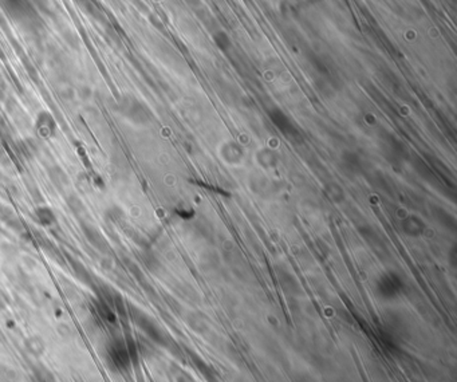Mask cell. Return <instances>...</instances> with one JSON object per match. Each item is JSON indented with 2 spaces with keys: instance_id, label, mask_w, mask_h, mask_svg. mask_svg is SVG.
<instances>
[{
  "instance_id": "cell-8",
  "label": "cell",
  "mask_w": 457,
  "mask_h": 382,
  "mask_svg": "<svg viewBox=\"0 0 457 382\" xmlns=\"http://www.w3.org/2000/svg\"><path fill=\"white\" fill-rule=\"evenodd\" d=\"M383 156L391 165H400L408 157L405 148L398 142L396 145H387V149H383Z\"/></svg>"
},
{
  "instance_id": "cell-1",
  "label": "cell",
  "mask_w": 457,
  "mask_h": 382,
  "mask_svg": "<svg viewBox=\"0 0 457 382\" xmlns=\"http://www.w3.org/2000/svg\"><path fill=\"white\" fill-rule=\"evenodd\" d=\"M107 358H109L110 365L117 370L128 369L132 362V354H130V349H129L125 342L114 339L107 345Z\"/></svg>"
},
{
  "instance_id": "cell-5",
  "label": "cell",
  "mask_w": 457,
  "mask_h": 382,
  "mask_svg": "<svg viewBox=\"0 0 457 382\" xmlns=\"http://www.w3.org/2000/svg\"><path fill=\"white\" fill-rule=\"evenodd\" d=\"M401 232L405 236L409 237H418L427 231V224L425 221L416 215H404L400 223Z\"/></svg>"
},
{
  "instance_id": "cell-17",
  "label": "cell",
  "mask_w": 457,
  "mask_h": 382,
  "mask_svg": "<svg viewBox=\"0 0 457 382\" xmlns=\"http://www.w3.org/2000/svg\"><path fill=\"white\" fill-rule=\"evenodd\" d=\"M3 307V300H1V296H0V308Z\"/></svg>"
},
{
  "instance_id": "cell-7",
  "label": "cell",
  "mask_w": 457,
  "mask_h": 382,
  "mask_svg": "<svg viewBox=\"0 0 457 382\" xmlns=\"http://www.w3.org/2000/svg\"><path fill=\"white\" fill-rule=\"evenodd\" d=\"M279 154L271 149H262L256 153V163L263 169H274L279 164Z\"/></svg>"
},
{
  "instance_id": "cell-13",
  "label": "cell",
  "mask_w": 457,
  "mask_h": 382,
  "mask_svg": "<svg viewBox=\"0 0 457 382\" xmlns=\"http://www.w3.org/2000/svg\"><path fill=\"white\" fill-rule=\"evenodd\" d=\"M49 175L51 181H53V184L55 185L58 189H63L67 185V176L65 175V172L62 171L61 168L54 167L53 169H50Z\"/></svg>"
},
{
  "instance_id": "cell-15",
  "label": "cell",
  "mask_w": 457,
  "mask_h": 382,
  "mask_svg": "<svg viewBox=\"0 0 457 382\" xmlns=\"http://www.w3.org/2000/svg\"><path fill=\"white\" fill-rule=\"evenodd\" d=\"M97 311L103 321L109 322V323H114L115 322L114 312L111 311V308L109 307V304H106L105 302H98Z\"/></svg>"
},
{
  "instance_id": "cell-2",
  "label": "cell",
  "mask_w": 457,
  "mask_h": 382,
  "mask_svg": "<svg viewBox=\"0 0 457 382\" xmlns=\"http://www.w3.org/2000/svg\"><path fill=\"white\" fill-rule=\"evenodd\" d=\"M404 290V285L400 277H397L396 274L389 273L385 274L379 278L375 285V291L377 294L383 299L391 300V299L397 298L398 295Z\"/></svg>"
},
{
  "instance_id": "cell-9",
  "label": "cell",
  "mask_w": 457,
  "mask_h": 382,
  "mask_svg": "<svg viewBox=\"0 0 457 382\" xmlns=\"http://www.w3.org/2000/svg\"><path fill=\"white\" fill-rule=\"evenodd\" d=\"M433 217H435V220H437L440 223V225H443L444 228H456V219H455V216L449 215L448 212L441 209V208H435V209H433Z\"/></svg>"
},
{
  "instance_id": "cell-3",
  "label": "cell",
  "mask_w": 457,
  "mask_h": 382,
  "mask_svg": "<svg viewBox=\"0 0 457 382\" xmlns=\"http://www.w3.org/2000/svg\"><path fill=\"white\" fill-rule=\"evenodd\" d=\"M339 167H341L343 173L349 177L360 176L361 173L365 171V163H364L362 157L360 154H357L356 152H350V150H346L341 154Z\"/></svg>"
},
{
  "instance_id": "cell-10",
  "label": "cell",
  "mask_w": 457,
  "mask_h": 382,
  "mask_svg": "<svg viewBox=\"0 0 457 382\" xmlns=\"http://www.w3.org/2000/svg\"><path fill=\"white\" fill-rule=\"evenodd\" d=\"M325 193L329 198H331L333 201L339 204L345 200V191L339 184L337 183H329L325 187Z\"/></svg>"
},
{
  "instance_id": "cell-14",
  "label": "cell",
  "mask_w": 457,
  "mask_h": 382,
  "mask_svg": "<svg viewBox=\"0 0 457 382\" xmlns=\"http://www.w3.org/2000/svg\"><path fill=\"white\" fill-rule=\"evenodd\" d=\"M26 346L27 349H28L32 354H35V356H39V354H42V353L44 352V343L39 337H31V338L27 339Z\"/></svg>"
},
{
  "instance_id": "cell-11",
  "label": "cell",
  "mask_w": 457,
  "mask_h": 382,
  "mask_svg": "<svg viewBox=\"0 0 457 382\" xmlns=\"http://www.w3.org/2000/svg\"><path fill=\"white\" fill-rule=\"evenodd\" d=\"M35 215L40 224L46 225V227H50V225H53L57 221V217H55L54 212L50 209L49 206H39L35 211Z\"/></svg>"
},
{
  "instance_id": "cell-6",
  "label": "cell",
  "mask_w": 457,
  "mask_h": 382,
  "mask_svg": "<svg viewBox=\"0 0 457 382\" xmlns=\"http://www.w3.org/2000/svg\"><path fill=\"white\" fill-rule=\"evenodd\" d=\"M82 228H84L85 236L88 237L89 242L91 243L92 246L95 247L97 250L102 251V252H107V251H109V246H107L106 239L102 236V233L99 232L97 228H94V227L90 224H84Z\"/></svg>"
},
{
  "instance_id": "cell-12",
  "label": "cell",
  "mask_w": 457,
  "mask_h": 382,
  "mask_svg": "<svg viewBox=\"0 0 457 382\" xmlns=\"http://www.w3.org/2000/svg\"><path fill=\"white\" fill-rule=\"evenodd\" d=\"M67 205H69V208L73 211V213H74L77 217H80V219H82V217H85V216L88 215V213H86V212H88L86 211V206L84 205V202L81 201V198L77 197L75 194L67 197Z\"/></svg>"
},
{
  "instance_id": "cell-4",
  "label": "cell",
  "mask_w": 457,
  "mask_h": 382,
  "mask_svg": "<svg viewBox=\"0 0 457 382\" xmlns=\"http://www.w3.org/2000/svg\"><path fill=\"white\" fill-rule=\"evenodd\" d=\"M219 157L227 165L236 167V165L243 164L244 158H246V153H244V149L239 144L229 141V142H224L223 145L220 146Z\"/></svg>"
},
{
  "instance_id": "cell-16",
  "label": "cell",
  "mask_w": 457,
  "mask_h": 382,
  "mask_svg": "<svg viewBox=\"0 0 457 382\" xmlns=\"http://www.w3.org/2000/svg\"><path fill=\"white\" fill-rule=\"evenodd\" d=\"M18 377L12 369H9L4 365H0V382H16Z\"/></svg>"
}]
</instances>
